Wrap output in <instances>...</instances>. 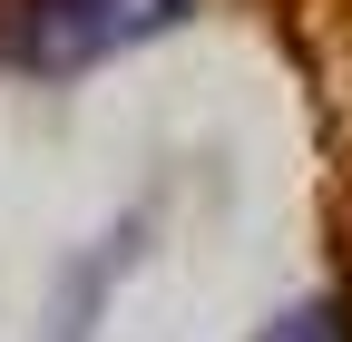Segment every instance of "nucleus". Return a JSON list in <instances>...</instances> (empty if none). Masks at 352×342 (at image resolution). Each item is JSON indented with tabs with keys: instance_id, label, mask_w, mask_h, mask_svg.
Returning a JSON list of instances; mask_svg holds the SVG:
<instances>
[{
	"instance_id": "obj_1",
	"label": "nucleus",
	"mask_w": 352,
	"mask_h": 342,
	"mask_svg": "<svg viewBox=\"0 0 352 342\" xmlns=\"http://www.w3.org/2000/svg\"><path fill=\"white\" fill-rule=\"evenodd\" d=\"M176 20H186V0H30L10 49L39 78H69V69H98V59L138 49V39H157Z\"/></svg>"
},
{
	"instance_id": "obj_2",
	"label": "nucleus",
	"mask_w": 352,
	"mask_h": 342,
	"mask_svg": "<svg viewBox=\"0 0 352 342\" xmlns=\"http://www.w3.org/2000/svg\"><path fill=\"white\" fill-rule=\"evenodd\" d=\"M264 342H352V332H342V304H294L264 323Z\"/></svg>"
}]
</instances>
